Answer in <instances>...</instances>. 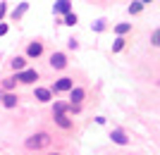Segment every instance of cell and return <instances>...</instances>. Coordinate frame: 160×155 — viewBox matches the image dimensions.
<instances>
[{
  "instance_id": "obj_1",
  "label": "cell",
  "mask_w": 160,
  "mask_h": 155,
  "mask_svg": "<svg viewBox=\"0 0 160 155\" xmlns=\"http://www.w3.org/2000/svg\"><path fill=\"white\" fill-rule=\"evenodd\" d=\"M53 143V136L48 134V131H38V134H31L24 141V148L27 150H43V148H48Z\"/></svg>"
},
{
  "instance_id": "obj_2",
  "label": "cell",
  "mask_w": 160,
  "mask_h": 155,
  "mask_svg": "<svg viewBox=\"0 0 160 155\" xmlns=\"http://www.w3.org/2000/svg\"><path fill=\"white\" fill-rule=\"evenodd\" d=\"M72 88H74V79L72 76H62V79H58L53 86H50V91L58 95V93H69Z\"/></svg>"
},
{
  "instance_id": "obj_3",
  "label": "cell",
  "mask_w": 160,
  "mask_h": 155,
  "mask_svg": "<svg viewBox=\"0 0 160 155\" xmlns=\"http://www.w3.org/2000/svg\"><path fill=\"white\" fill-rule=\"evenodd\" d=\"M0 103H2L7 110H14V108H17V103H19V95L12 93V91H5V93H0Z\"/></svg>"
},
{
  "instance_id": "obj_4",
  "label": "cell",
  "mask_w": 160,
  "mask_h": 155,
  "mask_svg": "<svg viewBox=\"0 0 160 155\" xmlns=\"http://www.w3.org/2000/svg\"><path fill=\"white\" fill-rule=\"evenodd\" d=\"M41 55H43V43H41V41H31L27 46V57L29 60H36Z\"/></svg>"
},
{
  "instance_id": "obj_5",
  "label": "cell",
  "mask_w": 160,
  "mask_h": 155,
  "mask_svg": "<svg viewBox=\"0 0 160 155\" xmlns=\"http://www.w3.org/2000/svg\"><path fill=\"white\" fill-rule=\"evenodd\" d=\"M48 65H50L53 69H65L67 67V55L65 53H53L50 60H48Z\"/></svg>"
},
{
  "instance_id": "obj_6",
  "label": "cell",
  "mask_w": 160,
  "mask_h": 155,
  "mask_svg": "<svg viewBox=\"0 0 160 155\" xmlns=\"http://www.w3.org/2000/svg\"><path fill=\"white\" fill-rule=\"evenodd\" d=\"M17 79H19V84H33L38 79V72L36 69H22V72H17Z\"/></svg>"
},
{
  "instance_id": "obj_7",
  "label": "cell",
  "mask_w": 160,
  "mask_h": 155,
  "mask_svg": "<svg viewBox=\"0 0 160 155\" xmlns=\"http://www.w3.org/2000/svg\"><path fill=\"white\" fill-rule=\"evenodd\" d=\"M84 98H86V91L81 86H74L72 91H69V103H72V105H81Z\"/></svg>"
},
{
  "instance_id": "obj_8",
  "label": "cell",
  "mask_w": 160,
  "mask_h": 155,
  "mask_svg": "<svg viewBox=\"0 0 160 155\" xmlns=\"http://www.w3.org/2000/svg\"><path fill=\"white\" fill-rule=\"evenodd\" d=\"M53 122H55L60 129H65V131H69V129L74 127V119H72L69 115H53Z\"/></svg>"
},
{
  "instance_id": "obj_9",
  "label": "cell",
  "mask_w": 160,
  "mask_h": 155,
  "mask_svg": "<svg viewBox=\"0 0 160 155\" xmlns=\"http://www.w3.org/2000/svg\"><path fill=\"white\" fill-rule=\"evenodd\" d=\"M53 12L58 14V17H65V14L72 12V2H69V0H58L55 7H53Z\"/></svg>"
},
{
  "instance_id": "obj_10",
  "label": "cell",
  "mask_w": 160,
  "mask_h": 155,
  "mask_svg": "<svg viewBox=\"0 0 160 155\" xmlns=\"http://www.w3.org/2000/svg\"><path fill=\"white\" fill-rule=\"evenodd\" d=\"M53 91H50V88H36V91H33V98H36V100H38V103H50V100H53Z\"/></svg>"
},
{
  "instance_id": "obj_11",
  "label": "cell",
  "mask_w": 160,
  "mask_h": 155,
  "mask_svg": "<svg viewBox=\"0 0 160 155\" xmlns=\"http://www.w3.org/2000/svg\"><path fill=\"white\" fill-rule=\"evenodd\" d=\"M110 138H112V143H117V146H129V136L122 131V129H112L110 131Z\"/></svg>"
},
{
  "instance_id": "obj_12",
  "label": "cell",
  "mask_w": 160,
  "mask_h": 155,
  "mask_svg": "<svg viewBox=\"0 0 160 155\" xmlns=\"http://www.w3.org/2000/svg\"><path fill=\"white\" fill-rule=\"evenodd\" d=\"M27 10H29V2H19V5L10 12V17H12V19H22V17L27 14Z\"/></svg>"
},
{
  "instance_id": "obj_13",
  "label": "cell",
  "mask_w": 160,
  "mask_h": 155,
  "mask_svg": "<svg viewBox=\"0 0 160 155\" xmlns=\"http://www.w3.org/2000/svg\"><path fill=\"white\" fill-rule=\"evenodd\" d=\"M53 115H69V103H65V100H55V105H53Z\"/></svg>"
},
{
  "instance_id": "obj_14",
  "label": "cell",
  "mask_w": 160,
  "mask_h": 155,
  "mask_svg": "<svg viewBox=\"0 0 160 155\" xmlns=\"http://www.w3.org/2000/svg\"><path fill=\"white\" fill-rule=\"evenodd\" d=\"M10 65H12L14 72H22V69H27V57H19V55H17V57L10 60Z\"/></svg>"
},
{
  "instance_id": "obj_15",
  "label": "cell",
  "mask_w": 160,
  "mask_h": 155,
  "mask_svg": "<svg viewBox=\"0 0 160 155\" xmlns=\"http://www.w3.org/2000/svg\"><path fill=\"white\" fill-rule=\"evenodd\" d=\"M17 81H19V79H17V74H14V76H7V79L2 81V91H14Z\"/></svg>"
},
{
  "instance_id": "obj_16",
  "label": "cell",
  "mask_w": 160,
  "mask_h": 155,
  "mask_svg": "<svg viewBox=\"0 0 160 155\" xmlns=\"http://www.w3.org/2000/svg\"><path fill=\"white\" fill-rule=\"evenodd\" d=\"M132 31V22H124V24H117L115 27V34L117 36H124V34H129Z\"/></svg>"
},
{
  "instance_id": "obj_17",
  "label": "cell",
  "mask_w": 160,
  "mask_h": 155,
  "mask_svg": "<svg viewBox=\"0 0 160 155\" xmlns=\"http://www.w3.org/2000/svg\"><path fill=\"white\" fill-rule=\"evenodd\" d=\"M141 10H143V2H141V0H134L132 5H129V14H141Z\"/></svg>"
},
{
  "instance_id": "obj_18",
  "label": "cell",
  "mask_w": 160,
  "mask_h": 155,
  "mask_svg": "<svg viewBox=\"0 0 160 155\" xmlns=\"http://www.w3.org/2000/svg\"><path fill=\"white\" fill-rule=\"evenodd\" d=\"M77 14L74 12H69V14H65V17H62V24H67V27H74V24H77Z\"/></svg>"
},
{
  "instance_id": "obj_19",
  "label": "cell",
  "mask_w": 160,
  "mask_h": 155,
  "mask_svg": "<svg viewBox=\"0 0 160 155\" xmlns=\"http://www.w3.org/2000/svg\"><path fill=\"white\" fill-rule=\"evenodd\" d=\"M122 48H124V38H122V36H117V38H115V43H112V53H120Z\"/></svg>"
},
{
  "instance_id": "obj_20",
  "label": "cell",
  "mask_w": 160,
  "mask_h": 155,
  "mask_svg": "<svg viewBox=\"0 0 160 155\" xmlns=\"http://www.w3.org/2000/svg\"><path fill=\"white\" fill-rule=\"evenodd\" d=\"M151 46H155V48H160V29H155L153 34H151Z\"/></svg>"
},
{
  "instance_id": "obj_21",
  "label": "cell",
  "mask_w": 160,
  "mask_h": 155,
  "mask_svg": "<svg viewBox=\"0 0 160 155\" xmlns=\"http://www.w3.org/2000/svg\"><path fill=\"white\" fill-rule=\"evenodd\" d=\"M5 12H7V5H5V2H0V22H2V17H5Z\"/></svg>"
},
{
  "instance_id": "obj_22",
  "label": "cell",
  "mask_w": 160,
  "mask_h": 155,
  "mask_svg": "<svg viewBox=\"0 0 160 155\" xmlns=\"http://www.w3.org/2000/svg\"><path fill=\"white\" fill-rule=\"evenodd\" d=\"M69 48H72V50H77V48H79V43H77L74 38H69Z\"/></svg>"
},
{
  "instance_id": "obj_23",
  "label": "cell",
  "mask_w": 160,
  "mask_h": 155,
  "mask_svg": "<svg viewBox=\"0 0 160 155\" xmlns=\"http://www.w3.org/2000/svg\"><path fill=\"white\" fill-rule=\"evenodd\" d=\"M7 34V24H0V36H5Z\"/></svg>"
},
{
  "instance_id": "obj_24",
  "label": "cell",
  "mask_w": 160,
  "mask_h": 155,
  "mask_svg": "<svg viewBox=\"0 0 160 155\" xmlns=\"http://www.w3.org/2000/svg\"><path fill=\"white\" fill-rule=\"evenodd\" d=\"M141 2H143V5H148V2H153V0H141Z\"/></svg>"
},
{
  "instance_id": "obj_25",
  "label": "cell",
  "mask_w": 160,
  "mask_h": 155,
  "mask_svg": "<svg viewBox=\"0 0 160 155\" xmlns=\"http://www.w3.org/2000/svg\"><path fill=\"white\" fill-rule=\"evenodd\" d=\"M48 155H60V153H48Z\"/></svg>"
}]
</instances>
